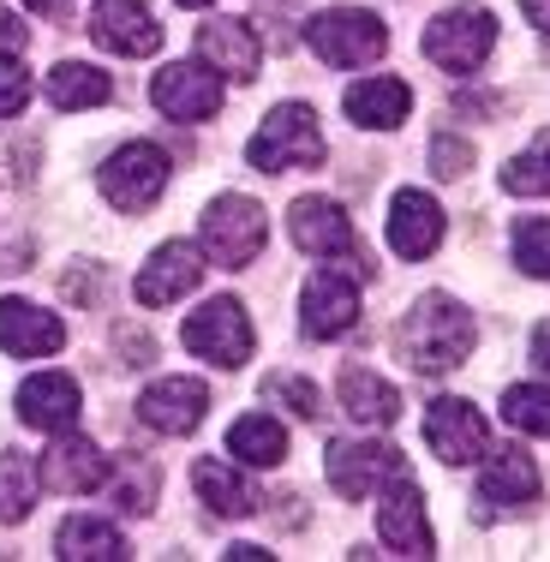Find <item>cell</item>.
<instances>
[{
	"label": "cell",
	"mask_w": 550,
	"mask_h": 562,
	"mask_svg": "<svg viewBox=\"0 0 550 562\" xmlns=\"http://www.w3.org/2000/svg\"><path fill=\"white\" fill-rule=\"evenodd\" d=\"M0 347L12 359H48L66 347V324L31 300H0Z\"/></svg>",
	"instance_id": "44dd1931"
},
{
	"label": "cell",
	"mask_w": 550,
	"mask_h": 562,
	"mask_svg": "<svg viewBox=\"0 0 550 562\" xmlns=\"http://www.w3.org/2000/svg\"><path fill=\"white\" fill-rule=\"evenodd\" d=\"M36 491H43V479H36L31 454L0 449V520H7V527H19V520L36 508Z\"/></svg>",
	"instance_id": "f1b7e54d"
},
{
	"label": "cell",
	"mask_w": 550,
	"mask_h": 562,
	"mask_svg": "<svg viewBox=\"0 0 550 562\" xmlns=\"http://www.w3.org/2000/svg\"><path fill=\"white\" fill-rule=\"evenodd\" d=\"M378 532H383V551L395 557H431V520H425V497L407 473H395L378 491Z\"/></svg>",
	"instance_id": "4fadbf2b"
},
{
	"label": "cell",
	"mask_w": 550,
	"mask_h": 562,
	"mask_svg": "<svg viewBox=\"0 0 550 562\" xmlns=\"http://www.w3.org/2000/svg\"><path fill=\"white\" fill-rule=\"evenodd\" d=\"M520 7H527V19L539 24V31L550 36V0H520Z\"/></svg>",
	"instance_id": "f35d334b"
},
{
	"label": "cell",
	"mask_w": 550,
	"mask_h": 562,
	"mask_svg": "<svg viewBox=\"0 0 550 562\" xmlns=\"http://www.w3.org/2000/svg\"><path fill=\"white\" fill-rule=\"evenodd\" d=\"M473 341H479V324L454 293H425L407 312V324H401V359H407L413 371H425V378L454 371L473 353Z\"/></svg>",
	"instance_id": "6da1fadb"
},
{
	"label": "cell",
	"mask_w": 550,
	"mask_h": 562,
	"mask_svg": "<svg viewBox=\"0 0 550 562\" xmlns=\"http://www.w3.org/2000/svg\"><path fill=\"white\" fill-rule=\"evenodd\" d=\"M192 491H198V503H204L216 520H239V515L258 508L251 479L239 473V461H222V454H204V461L192 467Z\"/></svg>",
	"instance_id": "603a6c76"
},
{
	"label": "cell",
	"mask_w": 550,
	"mask_h": 562,
	"mask_svg": "<svg viewBox=\"0 0 550 562\" xmlns=\"http://www.w3.org/2000/svg\"><path fill=\"white\" fill-rule=\"evenodd\" d=\"M431 168H437V180H461V173L473 168V144L454 138V132H437L431 138Z\"/></svg>",
	"instance_id": "e575fe53"
},
{
	"label": "cell",
	"mask_w": 550,
	"mask_h": 562,
	"mask_svg": "<svg viewBox=\"0 0 550 562\" xmlns=\"http://www.w3.org/2000/svg\"><path fill=\"white\" fill-rule=\"evenodd\" d=\"M31 102V66L19 55H0V120H12Z\"/></svg>",
	"instance_id": "836d02e7"
},
{
	"label": "cell",
	"mask_w": 550,
	"mask_h": 562,
	"mask_svg": "<svg viewBox=\"0 0 550 562\" xmlns=\"http://www.w3.org/2000/svg\"><path fill=\"white\" fill-rule=\"evenodd\" d=\"M150 102L162 109L168 120H180V126H198V120H216L222 114V78L210 72L204 60H173L156 72L150 85Z\"/></svg>",
	"instance_id": "30bf717a"
},
{
	"label": "cell",
	"mask_w": 550,
	"mask_h": 562,
	"mask_svg": "<svg viewBox=\"0 0 550 562\" xmlns=\"http://www.w3.org/2000/svg\"><path fill=\"white\" fill-rule=\"evenodd\" d=\"M227 562H270V551H258V544H239V551H227Z\"/></svg>",
	"instance_id": "ab89813d"
},
{
	"label": "cell",
	"mask_w": 550,
	"mask_h": 562,
	"mask_svg": "<svg viewBox=\"0 0 550 562\" xmlns=\"http://www.w3.org/2000/svg\"><path fill=\"white\" fill-rule=\"evenodd\" d=\"M442 246V210L431 192H419V186H401L395 198H389V251H395L401 263H419L431 258Z\"/></svg>",
	"instance_id": "9a60e30c"
},
{
	"label": "cell",
	"mask_w": 550,
	"mask_h": 562,
	"mask_svg": "<svg viewBox=\"0 0 550 562\" xmlns=\"http://www.w3.org/2000/svg\"><path fill=\"white\" fill-rule=\"evenodd\" d=\"M335 395H341L347 419H353V425H371V431H383V425H395V419H401V395H395V383H383L371 366H347V371H341V383H335Z\"/></svg>",
	"instance_id": "cb8c5ba5"
},
{
	"label": "cell",
	"mask_w": 550,
	"mask_h": 562,
	"mask_svg": "<svg viewBox=\"0 0 550 562\" xmlns=\"http://www.w3.org/2000/svg\"><path fill=\"white\" fill-rule=\"evenodd\" d=\"M97 186H102V198H109L120 216H144V210L168 192V150L162 144H144V138L120 144L109 162H102Z\"/></svg>",
	"instance_id": "277c9868"
},
{
	"label": "cell",
	"mask_w": 550,
	"mask_h": 562,
	"mask_svg": "<svg viewBox=\"0 0 550 562\" xmlns=\"http://www.w3.org/2000/svg\"><path fill=\"white\" fill-rule=\"evenodd\" d=\"M347 120L353 126H366V132H395L401 120H407L413 109V90L401 85V78H359L353 90H347Z\"/></svg>",
	"instance_id": "d4e9b609"
},
{
	"label": "cell",
	"mask_w": 550,
	"mask_h": 562,
	"mask_svg": "<svg viewBox=\"0 0 550 562\" xmlns=\"http://www.w3.org/2000/svg\"><path fill=\"white\" fill-rule=\"evenodd\" d=\"M329 144H324V126L305 102H281V109L263 114V126L251 132L246 144V162L258 173H300V168H324Z\"/></svg>",
	"instance_id": "7a4b0ae2"
},
{
	"label": "cell",
	"mask_w": 550,
	"mask_h": 562,
	"mask_svg": "<svg viewBox=\"0 0 550 562\" xmlns=\"http://www.w3.org/2000/svg\"><path fill=\"white\" fill-rule=\"evenodd\" d=\"M263 395H270V401H288L300 419H317V413H324V407H317V390H312V383H305V378H288V371H276V378L263 383Z\"/></svg>",
	"instance_id": "d590c367"
},
{
	"label": "cell",
	"mask_w": 550,
	"mask_h": 562,
	"mask_svg": "<svg viewBox=\"0 0 550 562\" xmlns=\"http://www.w3.org/2000/svg\"><path fill=\"white\" fill-rule=\"evenodd\" d=\"M114 97L109 72L90 60H60L55 72H48V102H55L60 114H78V109H102V102Z\"/></svg>",
	"instance_id": "83f0119b"
},
{
	"label": "cell",
	"mask_w": 550,
	"mask_h": 562,
	"mask_svg": "<svg viewBox=\"0 0 550 562\" xmlns=\"http://www.w3.org/2000/svg\"><path fill=\"white\" fill-rule=\"evenodd\" d=\"M503 419L527 437H550V383H515L503 395Z\"/></svg>",
	"instance_id": "4dcf8cb0"
},
{
	"label": "cell",
	"mask_w": 550,
	"mask_h": 562,
	"mask_svg": "<svg viewBox=\"0 0 550 562\" xmlns=\"http://www.w3.org/2000/svg\"><path fill=\"white\" fill-rule=\"evenodd\" d=\"M109 497H114V508H126V515H150L156 508V467H144L138 454H126V461H120V479L109 485Z\"/></svg>",
	"instance_id": "1f68e13d"
},
{
	"label": "cell",
	"mask_w": 550,
	"mask_h": 562,
	"mask_svg": "<svg viewBox=\"0 0 550 562\" xmlns=\"http://www.w3.org/2000/svg\"><path fill=\"white\" fill-rule=\"evenodd\" d=\"M210 413V390L198 378H156L150 390L138 395V419L162 437H192Z\"/></svg>",
	"instance_id": "2e32d148"
},
{
	"label": "cell",
	"mask_w": 550,
	"mask_h": 562,
	"mask_svg": "<svg viewBox=\"0 0 550 562\" xmlns=\"http://www.w3.org/2000/svg\"><path fill=\"white\" fill-rule=\"evenodd\" d=\"M90 36H97L109 55H126V60H144L162 48V24L144 0H97L90 7Z\"/></svg>",
	"instance_id": "5bb4252c"
},
{
	"label": "cell",
	"mask_w": 550,
	"mask_h": 562,
	"mask_svg": "<svg viewBox=\"0 0 550 562\" xmlns=\"http://www.w3.org/2000/svg\"><path fill=\"white\" fill-rule=\"evenodd\" d=\"M324 473L347 503H366V497H378L395 473H407V461H401V449H389V443H329Z\"/></svg>",
	"instance_id": "7c38bea8"
},
{
	"label": "cell",
	"mask_w": 550,
	"mask_h": 562,
	"mask_svg": "<svg viewBox=\"0 0 550 562\" xmlns=\"http://www.w3.org/2000/svg\"><path fill=\"white\" fill-rule=\"evenodd\" d=\"M55 557L60 562H126L132 544H126V532H120L114 520L72 515V520H60V532H55Z\"/></svg>",
	"instance_id": "484cf974"
},
{
	"label": "cell",
	"mask_w": 550,
	"mask_h": 562,
	"mask_svg": "<svg viewBox=\"0 0 550 562\" xmlns=\"http://www.w3.org/2000/svg\"><path fill=\"white\" fill-rule=\"evenodd\" d=\"M532 366H539V371H550V317H545L539 329H532Z\"/></svg>",
	"instance_id": "74e56055"
},
{
	"label": "cell",
	"mask_w": 550,
	"mask_h": 562,
	"mask_svg": "<svg viewBox=\"0 0 550 562\" xmlns=\"http://www.w3.org/2000/svg\"><path fill=\"white\" fill-rule=\"evenodd\" d=\"M227 454L239 467H276V461H288V431H281L276 413H239L227 425Z\"/></svg>",
	"instance_id": "4316f807"
},
{
	"label": "cell",
	"mask_w": 550,
	"mask_h": 562,
	"mask_svg": "<svg viewBox=\"0 0 550 562\" xmlns=\"http://www.w3.org/2000/svg\"><path fill=\"white\" fill-rule=\"evenodd\" d=\"M305 43H312V55L324 66L353 72V66L383 60L389 24L378 19V12H366V7H329V12H317V19L305 24Z\"/></svg>",
	"instance_id": "3957f363"
},
{
	"label": "cell",
	"mask_w": 550,
	"mask_h": 562,
	"mask_svg": "<svg viewBox=\"0 0 550 562\" xmlns=\"http://www.w3.org/2000/svg\"><path fill=\"white\" fill-rule=\"evenodd\" d=\"M109 454H102L90 437H72V431H60V443L36 461V479H43L48 491H66V497H90V491H102L109 485Z\"/></svg>",
	"instance_id": "e0dca14e"
},
{
	"label": "cell",
	"mask_w": 550,
	"mask_h": 562,
	"mask_svg": "<svg viewBox=\"0 0 550 562\" xmlns=\"http://www.w3.org/2000/svg\"><path fill=\"white\" fill-rule=\"evenodd\" d=\"M198 281H204V251H198L192 239H168V246H156L150 258H144L138 281H132V293H138V305L162 312V305L192 300Z\"/></svg>",
	"instance_id": "9c48e42d"
},
{
	"label": "cell",
	"mask_w": 550,
	"mask_h": 562,
	"mask_svg": "<svg viewBox=\"0 0 550 562\" xmlns=\"http://www.w3.org/2000/svg\"><path fill=\"white\" fill-rule=\"evenodd\" d=\"M180 7H216V0H180Z\"/></svg>",
	"instance_id": "b9f144b4"
},
{
	"label": "cell",
	"mask_w": 550,
	"mask_h": 562,
	"mask_svg": "<svg viewBox=\"0 0 550 562\" xmlns=\"http://www.w3.org/2000/svg\"><path fill=\"white\" fill-rule=\"evenodd\" d=\"M508 246H515V263H520V270L550 281V216H520Z\"/></svg>",
	"instance_id": "d6a6232c"
},
{
	"label": "cell",
	"mask_w": 550,
	"mask_h": 562,
	"mask_svg": "<svg viewBox=\"0 0 550 562\" xmlns=\"http://www.w3.org/2000/svg\"><path fill=\"white\" fill-rule=\"evenodd\" d=\"M539 497V467L527 449H485V473H479V503L491 515H515Z\"/></svg>",
	"instance_id": "d6986e66"
},
{
	"label": "cell",
	"mask_w": 550,
	"mask_h": 562,
	"mask_svg": "<svg viewBox=\"0 0 550 562\" xmlns=\"http://www.w3.org/2000/svg\"><path fill=\"white\" fill-rule=\"evenodd\" d=\"M24 7H31V12H48V19H60V12H66V0H24Z\"/></svg>",
	"instance_id": "60d3db41"
},
{
	"label": "cell",
	"mask_w": 550,
	"mask_h": 562,
	"mask_svg": "<svg viewBox=\"0 0 550 562\" xmlns=\"http://www.w3.org/2000/svg\"><path fill=\"white\" fill-rule=\"evenodd\" d=\"M180 341L192 347L198 359H210V366H222V371H239L251 359V347H258V329H251V317H246V305L239 300H204L192 317H186V329H180Z\"/></svg>",
	"instance_id": "8992f818"
},
{
	"label": "cell",
	"mask_w": 550,
	"mask_h": 562,
	"mask_svg": "<svg viewBox=\"0 0 550 562\" xmlns=\"http://www.w3.org/2000/svg\"><path fill=\"white\" fill-rule=\"evenodd\" d=\"M198 239H204V251L222 270H246V263H258L263 239H270V222H263V210L251 204V198L222 192L216 204L204 210V222H198Z\"/></svg>",
	"instance_id": "5b68a950"
},
{
	"label": "cell",
	"mask_w": 550,
	"mask_h": 562,
	"mask_svg": "<svg viewBox=\"0 0 550 562\" xmlns=\"http://www.w3.org/2000/svg\"><path fill=\"white\" fill-rule=\"evenodd\" d=\"M425 60L442 66V72L467 78L485 66V55L496 48V19L485 7H449L442 19H431V31H425Z\"/></svg>",
	"instance_id": "52a82bcc"
},
{
	"label": "cell",
	"mask_w": 550,
	"mask_h": 562,
	"mask_svg": "<svg viewBox=\"0 0 550 562\" xmlns=\"http://www.w3.org/2000/svg\"><path fill=\"white\" fill-rule=\"evenodd\" d=\"M78 413H85V395H78V383L66 378V371H36V378L19 383V419L31 425V431H72Z\"/></svg>",
	"instance_id": "ac0fdd59"
},
{
	"label": "cell",
	"mask_w": 550,
	"mask_h": 562,
	"mask_svg": "<svg viewBox=\"0 0 550 562\" xmlns=\"http://www.w3.org/2000/svg\"><path fill=\"white\" fill-rule=\"evenodd\" d=\"M503 192L508 198H550V132H539L520 156H508Z\"/></svg>",
	"instance_id": "f546056e"
},
{
	"label": "cell",
	"mask_w": 550,
	"mask_h": 562,
	"mask_svg": "<svg viewBox=\"0 0 550 562\" xmlns=\"http://www.w3.org/2000/svg\"><path fill=\"white\" fill-rule=\"evenodd\" d=\"M24 36H31V31H24V24L12 19L7 7H0V55H19V48H24Z\"/></svg>",
	"instance_id": "8d00e7d4"
},
{
	"label": "cell",
	"mask_w": 550,
	"mask_h": 562,
	"mask_svg": "<svg viewBox=\"0 0 550 562\" xmlns=\"http://www.w3.org/2000/svg\"><path fill=\"white\" fill-rule=\"evenodd\" d=\"M359 324V281L347 270H317L300 293V329L312 341H335Z\"/></svg>",
	"instance_id": "8fae6325"
},
{
	"label": "cell",
	"mask_w": 550,
	"mask_h": 562,
	"mask_svg": "<svg viewBox=\"0 0 550 562\" xmlns=\"http://www.w3.org/2000/svg\"><path fill=\"white\" fill-rule=\"evenodd\" d=\"M288 239L312 258H335V251H353V222L335 198H300L288 210Z\"/></svg>",
	"instance_id": "7402d4cb"
},
{
	"label": "cell",
	"mask_w": 550,
	"mask_h": 562,
	"mask_svg": "<svg viewBox=\"0 0 550 562\" xmlns=\"http://www.w3.org/2000/svg\"><path fill=\"white\" fill-rule=\"evenodd\" d=\"M425 443H431V454L442 467H473L479 454L491 449V425L473 401L442 395V401H431V413H425Z\"/></svg>",
	"instance_id": "ba28073f"
},
{
	"label": "cell",
	"mask_w": 550,
	"mask_h": 562,
	"mask_svg": "<svg viewBox=\"0 0 550 562\" xmlns=\"http://www.w3.org/2000/svg\"><path fill=\"white\" fill-rule=\"evenodd\" d=\"M198 60L210 66L216 78H239V85H251L258 78V31H251L246 19H210L204 31H198Z\"/></svg>",
	"instance_id": "ffe728a7"
}]
</instances>
